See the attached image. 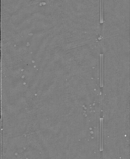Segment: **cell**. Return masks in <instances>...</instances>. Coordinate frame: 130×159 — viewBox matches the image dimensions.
I'll use <instances>...</instances> for the list:
<instances>
[{"label": "cell", "mask_w": 130, "mask_h": 159, "mask_svg": "<svg viewBox=\"0 0 130 159\" xmlns=\"http://www.w3.org/2000/svg\"><path fill=\"white\" fill-rule=\"evenodd\" d=\"M103 149V121L102 120L100 121V151H102Z\"/></svg>", "instance_id": "obj_1"}, {"label": "cell", "mask_w": 130, "mask_h": 159, "mask_svg": "<svg viewBox=\"0 0 130 159\" xmlns=\"http://www.w3.org/2000/svg\"><path fill=\"white\" fill-rule=\"evenodd\" d=\"M100 86L102 87L103 84V55L100 56Z\"/></svg>", "instance_id": "obj_2"}, {"label": "cell", "mask_w": 130, "mask_h": 159, "mask_svg": "<svg viewBox=\"0 0 130 159\" xmlns=\"http://www.w3.org/2000/svg\"><path fill=\"white\" fill-rule=\"evenodd\" d=\"M100 4V22L102 23L103 22V3H101Z\"/></svg>", "instance_id": "obj_3"}]
</instances>
